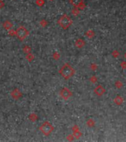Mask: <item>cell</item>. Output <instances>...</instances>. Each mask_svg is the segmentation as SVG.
Instances as JSON below:
<instances>
[{"mask_svg": "<svg viewBox=\"0 0 126 142\" xmlns=\"http://www.w3.org/2000/svg\"><path fill=\"white\" fill-rule=\"evenodd\" d=\"M59 73L65 79H69L75 74L74 69L68 64L64 65L59 70Z\"/></svg>", "mask_w": 126, "mask_h": 142, "instance_id": "cell-1", "label": "cell"}, {"mask_svg": "<svg viewBox=\"0 0 126 142\" xmlns=\"http://www.w3.org/2000/svg\"><path fill=\"white\" fill-rule=\"evenodd\" d=\"M73 21L71 20V19L68 16V15H63L58 20V24L59 25L63 28L64 30H66L68 28H69V27L72 25Z\"/></svg>", "mask_w": 126, "mask_h": 142, "instance_id": "cell-2", "label": "cell"}, {"mask_svg": "<svg viewBox=\"0 0 126 142\" xmlns=\"http://www.w3.org/2000/svg\"><path fill=\"white\" fill-rule=\"evenodd\" d=\"M39 129H40V131L42 132L45 135L48 136V135H49L53 132V130H54V127H53V125H52L50 122L45 121V122H44L40 126Z\"/></svg>", "mask_w": 126, "mask_h": 142, "instance_id": "cell-3", "label": "cell"}, {"mask_svg": "<svg viewBox=\"0 0 126 142\" xmlns=\"http://www.w3.org/2000/svg\"><path fill=\"white\" fill-rule=\"evenodd\" d=\"M16 37L20 40V41H23L25 40L27 36L29 35V31L28 30V29L26 27H25L24 26H19L16 30Z\"/></svg>", "mask_w": 126, "mask_h": 142, "instance_id": "cell-4", "label": "cell"}, {"mask_svg": "<svg viewBox=\"0 0 126 142\" xmlns=\"http://www.w3.org/2000/svg\"><path fill=\"white\" fill-rule=\"evenodd\" d=\"M60 96L63 99L68 100L72 96V92L68 88L65 87V88L62 89V90L60 91Z\"/></svg>", "mask_w": 126, "mask_h": 142, "instance_id": "cell-5", "label": "cell"}, {"mask_svg": "<svg viewBox=\"0 0 126 142\" xmlns=\"http://www.w3.org/2000/svg\"><path fill=\"white\" fill-rule=\"evenodd\" d=\"M70 5H72L73 7L79 9H84L85 8V4L83 2V0H69Z\"/></svg>", "mask_w": 126, "mask_h": 142, "instance_id": "cell-6", "label": "cell"}, {"mask_svg": "<svg viewBox=\"0 0 126 142\" xmlns=\"http://www.w3.org/2000/svg\"><path fill=\"white\" fill-rule=\"evenodd\" d=\"M11 96L14 100H19L22 96V93L19 91V89L16 88L11 92Z\"/></svg>", "mask_w": 126, "mask_h": 142, "instance_id": "cell-7", "label": "cell"}, {"mask_svg": "<svg viewBox=\"0 0 126 142\" xmlns=\"http://www.w3.org/2000/svg\"><path fill=\"white\" fill-rule=\"evenodd\" d=\"M94 92H95V93L97 95V96H102V95L105 93V88H104L102 86H101V85H99L98 87H97L95 88V90H94Z\"/></svg>", "mask_w": 126, "mask_h": 142, "instance_id": "cell-8", "label": "cell"}, {"mask_svg": "<svg viewBox=\"0 0 126 142\" xmlns=\"http://www.w3.org/2000/svg\"><path fill=\"white\" fill-rule=\"evenodd\" d=\"M2 27H3L5 30H11V29L13 28L14 25H13V23H12L11 21H9V20H6L5 22H3V24H2Z\"/></svg>", "mask_w": 126, "mask_h": 142, "instance_id": "cell-9", "label": "cell"}, {"mask_svg": "<svg viewBox=\"0 0 126 142\" xmlns=\"http://www.w3.org/2000/svg\"><path fill=\"white\" fill-rule=\"evenodd\" d=\"M84 45H85V42H84V41H82V39H78L76 41V46L79 47V48H81V47H82Z\"/></svg>", "mask_w": 126, "mask_h": 142, "instance_id": "cell-10", "label": "cell"}, {"mask_svg": "<svg viewBox=\"0 0 126 142\" xmlns=\"http://www.w3.org/2000/svg\"><path fill=\"white\" fill-rule=\"evenodd\" d=\"M23 51L26 53V54H28V53H30V51H31V48L29 47V46H25L24 47H23Z\"/></svg>", "mask_w": 126, "mask_h": 142, "instance_id": "cell-11", "label": "cell"}, {"mask_svg": "<svg viewBox=\"0 0 126 142\" xmlns=\"http://www.w3.org/2000/svg\"><path fill=\"white\" fill-rule=\"evenodd\" d=\"M29 119L31 121H36L37 120V116L36 114L34 113H32L29 116Z\"/></svg>", "mask_w": 126, "mask_h": 142, "instance_id": "cell-12", "label": "cell"}, {"mask_svg": "<svg viewBox=\"0 0 126 142\" xmlns=\"http://www.w3.org/2000/svg\"><path fill=\"white\" fill-rule=\"evenodd\" d=\"M33 59H34V56H33V54H31L30 53H28V54H27V56H26V59H27L28 62H31V61H33Z\"/></svg>", "mask_w": 126, "mask_h": 142, "instance_id": "cell-13", "label": "cell"}, {"mask_svg": "<svg viewBox=\"0 0 126 142\" xmlns=\"http://www.w3.org/2000/svg\"><path fill=\"white\" fill-rule=\"evenodd\" d=\"M36 4L39 6V7H42L44 4H45V1L44 0H36Z\"/></svg>", "mask_w": 126, "mask_h": 142, "instance_id": "cell-14", "label": "cell"}, {"mask_svg": "<svg viewBox=\"0 0 126 142\" xmlns=\"http://www.w3.org/2000/svg\"><path fill=\"white\" fill-rule=\"evenodd\" d=\"M8 34L10 35V36H14L15 35H16V31L15 30H8Z\"/></svg>", "mask_w": 126, "mask_h": 142, "instance_id": "cell-15", "label": "cell"}, {"mask_svg": "<svg viewBox=\"0 0 126 142\" xmlns=\"http://www.w3.org/2000/svg\"><path fill=\"white\" fill-rule=\"evenodd\" d=\"M5 7V3L2 0H0V9H2Z\"/></svg>", "mask_w": 126, "mask_h": 142, "instance_id": "cell-16", "label": "cell"}, {"mask_svg": "<svg viewBox=\"0 0 126 142\" xmlns=\"http://www.w3.org/2000/svg\"><path fill=\"white\" fill-rule=\"evenodd\" d=\"M51 1H54V0H51Z\"/></svg>", "mask_w": 126, "mask_h": 142, "instance_id": "cell-17", "label": "cell"}]
</instances>
